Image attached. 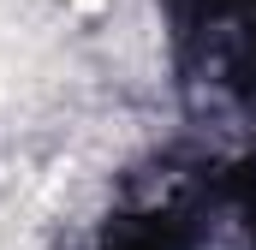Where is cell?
Here are the masks:
<instances>
[{
  "instance_id": "obj_2",
  "label": "cell",
  "mask_w": 256,
  "mask_h": 250,
  "mask_svg": "<svg viewBox=\"0 0 256 250\" xmlns=\"http://www.w3.org/2000/svg\"><path fill=\"white\" fill-rule=\"evenodd\" d=\"M179 66L214 102H256V0H179Z\"/></svg>"
},
{
  "instance_id": "obj_1",
  "label": "cell",
  "mask_w": 256,
  "mask_h": 250,
  "mask_svg": "<svg viewBox=\"0 0 256 250\" xmlns=\"http://www.w3.org/2000/svg\"><path fill=\"white\" fill-rule=\"evenodd\" d=\"M108 250H256V155L208 167L149 214H131Z\"/></svg>"
}]
</instances>
